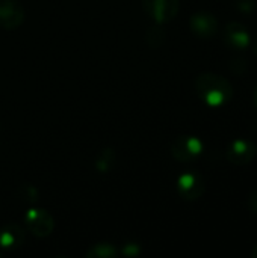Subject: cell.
Listing matches in <instances>:
<instances>
[{"label":"cell","mask_w":257,"mask_h":258,"mask_svg":"<svg viewBox=\"0 0 257 258\" xmlns=\"http://www.w3.org/2000/svg\"><path fill=\"white\" fill-rule=\"evenodd\" d=\"M164 41H165V32L162 30V27H151L147 32V42L151 47H159Z\"/></svg>","instance_id":"14"},{"label":"cell","mask_w":257,"mask_h":258,"mask_svg":"<svg viewBox=\"0 0 257 258\" xmlns=\"http://www.w3.org/2000/svg\"><path fill=\"white\" fill-rule=\"evenodd\" d=\"M24 222L27 230L36 237H47L55 230V219L44 209H29L24 215Z\"/></svg>","instance_id":"3"},{"label":"cell","mask_w":257,"mask_h":258,"mask_svg":"<svg viewBox=\"0 0 257 258\" xmlns=\"http://www.w3.org/2000/svg\"><path fill=\"white\" fill-rule=\"evenodd\" d=\"M177 192L179 195L186 200V201H197L203 197L204 190H206V184L203 177L195 172V171H188L183 172L179 178H177Z\"/></svg>","instance_id":"4"},{"label":"cell","mask_w":257,"mask_h":258,"mask_svg":"<svg viewBox=\"0 0 257 258\" xmlns=\"http://www.w3.org/2000/svg\"><path fill=\"white\" fill-rule=\"evenodd\" d=\"M253 51H254V54L257 56V38L254 39V42H253Z\"/></svg>","instance_id":"19"},{"label":"cell","mask_w":257,"mask_h":258,"mask_svg":"<svg viewBox=\"0 0 257 258\" xmlns=\"http://www.w3.org/2000/svg\"><path fill=\"white\" fill-rule=\"evenodd\" d=\"M24 230L17 224H8L0 228V248L6 251L18 249L24 243Z\"/></svg>","instance_id":"10"},{"label":"cell","mask_w":257,"mask_h":258,"mask_svg":"<svg viewBox=\"0 0 257 258\" xmlns=\"http://www.w3.org/2000/svg\"><path fill=\"white\" fill-rule=\"evenodd\" d=\"M236 6L242 12H251L254 9V0H238Z\"/></svg>","instance_id":"16"},{"label":"cell","mask_w":257,"mask_h":258,"mask_svg":"<svg viewBox=\"0 0 257 258\" xmlns=\"http://www.w3.org/2000/svg\"><path fill=\"white\" fill-rule=\"evenodd\" d=\"M115 160L117 157H115L114 148H103L95 159V169L101 174H106L114 168Z\"/></svg>","instance_id":"11"},{"label":"cell","mask_w":257,"mask_h":258,"mask_svg":"<svg viewBox=\"0 0 257 258\" xmlns=\"http://www.w3.org/2000/svg\"><path fill=\"white\" fill-rule=\"evenodd\" d=\"M253 101H254V104H256L257 107V86L254 88V92H253Z\"/></svg>","instance_id":"18"},{"label":"cell","mask_w":257,"mask_h":258,"mask_svg":"<svg viewBox=\"0 0 257 258\" xmlns=\"http://www.w3.org/2000/svg\"><path fill=\"white\" fill-rule=\"evenodd\" d=\"M85 255L88 258H115L118 255V251L117 246L111 243H97L91 246Z\"/></svg>","instance_id":"12"},{"label":"cell","mask_w":257,"mask_h":258,"mask_svg":"<svg viewBox=\"0 0 257 258\" xmlns=\"http://www.w3.org/2000/svg\"><path fill=\"white\" fill-rule=\"evenodd\" d=\"M195 91L211 107H221L233 98V86L230 80L215 73L198 74L195 79Z\"/></svg>","instance_id":"1"},{"label":"cell","mask_w":257,"mask_h":258,"mask_svg":"<svg viewBox=\"0 0 257 258\" xmlns=\"http://www.w3.org/2000/svg\"><path fill=\"white\" fill-rule=\"evenodd\" d=\"M18 198L24 203H35L38 200V190L32 184H23L18 189Z\"/></svg>","instance_id":"13"},{"label":"cell","mask_w":257,"mask_h":258,"mask_svg":"<svg viewBox=\"0 0 257 258\" xmlns=\"http://www.w3.org/2000/svg\"><path fill=\"white\" fill-rule=\"evenodd\" d=\"M253 258H257V243L254 245V248H253Z\"/></svg>","instance_id":"20"},{"label":"cell","mask_w":257,"mask_h":258,"mask_svg":"<svg viewBox=\"0 0 257 258\" xmlns=\"http://www.w3.org/2000/svg\"><path fill=\"white\" fill-rule=\"evenodd\" d=\"M248 209L257 215V189L248 195Z\"/></svg>","instance_id":"17"},{"label":"cell","mask_w":257,"mask_h":258,"mask_svg":"<svg viewBox=\"0 0 257 258\" xmlns=\"http://www.w3.org/2000/svg\"><path fill=\"white\" fill-rule=\"evenodd\" d=\"M141 252V246H138L136 243H127L123 246V254L124 255H129V257H135V255H139Z\"/></svg>","instance_id":"15"},{"label":"cell","mask_w":257,"mask_h":258,"mask_svg":"<svg viewBox=\"0 0 257 258\" xmlns=\"http://www.w3.org/2000/svg\"><path fill=\"white\" fill-rule=\"evenodd\" d=\"M226 156H227V160L233 165H248L256 159V144L247 139H235L227 147Z\"/></svg>","instance_id":"6"},{"label":"cell","mask_w":257,"mask_h":258,"mask_svg":"<svg viewBox=\"0 0 257 258\" xmlns=\"http://www.w3.org/2000/svg\"><path fill=\"white\" fill-rule=\"evenodd\" d=\"M189 27L198 38H212L218 30V20L214 14L208 11H200L192 14L189 18Z\"/></svg>","instance_id":"9"},{"label":"cell","mask_w":257,"mask_h":258,"mask_svg":"<svg viewBox=\"0 0 257 258\" xmlns=\"http://www.w3.org/2000/svg\"><path fill=\"white\" fill-rule=\"evenodd\" d=\"M224 42L232 48V50H245L250 42H251V33L245 24L241 21H230L226 29H224Z\"/></svg>","instance_id":"7"},{"label":"cell","mask_w":257,"mask_h":258,"mask_svg":"<svg viewBox=\"0 0 257 258\" xmlns=\"http://www.w3.org/2000/svg\"><path fill=\"white\" fill-rule=\"evenodd\" d=\"M204 150V144L201 142V139H198L197 136H191V135H183V136H177L170 147L171 156L179 160V162H194L197 160Z\"/></svg>","instance_id":"2"},{"label":"cell","mask_w":257,"mask_h":258,"mask_svg":"<svg viewBox=\"0 0 257 258\" xmlns=\"http://www.w3.org/2000/svg\"><path fill=\"white\" fill-rule=\"evenodd\" d=\"M24 21V8L18 0H0V27L17 29Z\"/></svg>","instance_id":"8"},{"label":"cell","mask_w":257,"mask_h":258,"mask_svg":"<svg viewBox=\"0 0 257 258\" xmlns=\"http://www.w3.org/2000/svg\"><path fill=\"white\" fill-rule=\"evenodd\" d=\"M142 8L156 23L171 21L180 8V0H141Z\"/></svg>","instance_id":"5"}]
</instances>
